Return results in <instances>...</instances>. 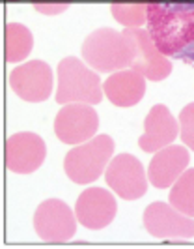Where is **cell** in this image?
<instances>
[{"instance_id":"obj_19","label":"cell","mask_w":194,"mask_h":249,"mask_svg":"<svg viewBox=\"0 0 194 249\" xmlns=\"http://www.w3.org/2000/svg\"><path fill=\"white\" fill-rule=\"evenodd\" d=\"M179 137L187 148L194 150V101L179 112Z\"/></svg>"},{"instance_id":"obj_1","label":"cell","mask_w":194,"mask_h":249,"mask_svg":"<svg viewBox=\"0 0 194 249\" xmlns=\"http://www.w3.org/2000/svg\"><path fill=\"white\" fill-rule=\"evenodd\" d=\"M147 32L162 54L194 66V0H149Z\"/></svg>"},{"instance_id":"obj_13","label":"cell","mask_w":194,"mask_h":249,"mask_svg":"<svg viewBox=\"0 0 194 249\" xmlns=\"http://www.w3.org/2000/svg\"><path fill=\"white\" fill-rule=\"evenodd\" d=\"M144 135L138 139V146L151 154L172 144L179 137V122L172 116L166 105H153L144 120Z\"/></svg>"},{"instance_id":"obj_16","label":"cell","mask_w":194,"mask_h":249,"mask_svg":"<svg viewBox=\"0 0 194 249\" xmlns=\"http://www.w3.org/2000/svg\"><path fill=\"white\" fill-rule=\"evenodd\" d=\"M4 54L6 62L17 64L26 60L34 47V36L32 32L21 23H8L4 30Z\"/></svg>"},{"instance_id":"obj_7","label":"cell","mask_w":194,"mask_h":249,"mask_svg":"<svg viewBox=\"0 0 194 249\" xmlns=\"http://www.w3.org/2000/svg\"><path fill=\"white\" fill-rule=\"evenodd\" d=\"M107 186L123 200H136L147 191V176L138 158L133 154L116 156L105 173Z\"/></svg>"},{"instance_id":"obj_3","label":"cell","mask_w":194,"mask_h":249,"mask_svg":"<svg viewBox=\"0 0 194 249\" xmlns=\"http://www.w3.org/2000/svg\"><path fill=\"white\" fill-rule=\"evenodd\" d=\"M58 88L56 101L67 103H88L97 105L103 100V85L96 70L77 56H67L58 64Z\"/></svg>"},{"instance_id":"obj_11","label":"cell","mask_w":194,"mask_h":249,"mask_svg":"<svg viewBox=\"0 0 194 249\" xmlns=\"http://www.w3.org/2000/svg\"><path fill=\"white\" fill-rule=\"evenodd\" d=\"M47 158L45 141L32 133L21 131L6 141V167L17 175L36 173Z\"/></svg>"},{"instance_id":"obj_12","label":"cell","mask_w":194,"mask_h":249,"mask_svg":"<svg viewBox=\"0 0 194 249\" xmlns=\"http://www.w3.org/2000/svg\"><path fill=\"white\" fill-rule=\"evenodd\" d=\"M118 212L114 195L103 187H88L81 193L75 204V215L79 223L90 231H101L109 227Z\"/></svg>"},{"instance_id":"obj_10","label":"cell","mask_w":194,"mask_h":249,"mask_svg":"<svg viewBox=\"0 0 194 249\" xmlns=\"http://www.w3.org/2000/svg\"><path fill=\"white\" fill-rule=\"evenodd\" d=\"M10 87L21 100L41 103L52 92V70L43 60H28L10 73Z\"/></svg>"},{"instance_id":"obj_20","label":"cell","mask_w":194,"mask_h":249,"mask_svg":"<svg viewBox=\"0 0 194 249\" xmlns=\"http://www.w3.org/2000/svg\"><path fill=\"white\" fill-rule=\"evenodd\" d=\"M32 4L43 15H60L71 6V0H32Z\"/></svg>"},{"instance_id":"obj_18","label":"cell","mask_w":194,"mask_h":249,"mask_svg":"<svg viewBox=\"0 0 194 249\" xmlns=\"http://www.w3.org/2000/svg\"><path fill=\"white\" fill-rule=\"evenodd\" d=\"M170 204L185 215L194 217V169H185L183 175L172 184Z\"/></svg>"},{"instance_id":"obj_21","label":"cell","mask_w":194,"mask_h":249,"mask_svg":"<svg viewBox=\"0 0 194 249\" xmlns=\"http://www.w3.org/2000/svg\"><path fill=\"white\" fill-rule=\"evenodd\" d=\"M8 2H13V0H8Z\"/></svg>"},{"instance_id":"obj_9","label":"cell","mask_w":194,"mask_h":249,"mask_svg":"<svg viewBox=\"0 0 194 249\" xmlns=\"http://www.w3.org/2000/svg\"><path fill=\"white\" fill-rule=\"evenodd\" d=\"M146 231L157 240L194 238V217H189L166 202H151L144 212Z\"/></svg>"},{"instance_id":"obj_15","label":"cell","mask_w":194,"mask_h":249,"mask_svg":"<svg viewBox=\"0 0 194 249\" xmlns=\"http://www.w3.org/2000/svg\"><path fill=\"white\" fill-rule=\"evenodd\" d=\"M103 92L116 107H133L144 98L146 77L133 68L114 71L103 83Z\"/></svg>"},{"instance_id":"obj_2","label":"cell","mask_w":194,"mask_h":249,"mask_svg":"<svg viewBox=\"0 0 194 249\" xmlns=\"http://www.w3.org/2000/svg\"><path fill=\"white\" fill-rule=\"evenodd\" d=\"M133 45L123 32L112 28H97L82 43V60L99 73H114L133 62Z\"/></svg>"},{"instance_id":"obj_17","label":"cell","mask_w":194,"mask_h":249,"mask_svg":"<svg viewBox=\"0 0 194 249\" xmlns=\"http://www.w3.org/2000/svg\"><path fill=\"white\" fill-rule=\"evenodd\" d=\"M149 0H112L110 13L125 28H140L147 23Z\"/></svg>"},{"instance_id":"obj_4","label":"cell","mask_w":194,"mask_h":249,"mask_svg":"<svg viewBox=\"0 0 194 249\" xmlns=\"http://www.w3.org/2000/svg\"><path fill=\"white\" fill-rule=\"evenodd\" d=\"M114 154V141L110 135H96L82 144H77L65 154L64 169L67 178L75 184H92L105 173Z\"/></svg>"},{"instance_id":"obj_14","label":"cell","mask_w":194,"mask_h":249,"mask_svg":"<svg viewBox=\"0 0 194 249\" xmlns=\"http://www.w3.org/2000/svg\"><path fill=\"white\" fill-rule=\"evenodd\" d=\"M189 161H191V156L185 146L168 144L164 148L157 150V154L151 158V163L147 167V180L151 182V186L159 189L172 187V184L187 169Z\"/></svg>"},{"instance_id":"obj_8","label":"cell","mask_w":194,"mask_h":249,"mask_svg":"<svg viewBox=\"0 0 194 249\" xmlns=\"http://www.w3.org/2000/svg\"><path fill=\"white\" fill-rule=\"evenodd\" d=\"M123 36L133 45V62L131 68L142 73L149 81H164L172 73V60L162 54L149 32L144 28H125Z\"/></svg>"},{"instance_id":"obj_5","label":"cell","mask_w":194,"mask_h":249,"mask_svg":"<svg viewBox=\"0 0 194 249\" xmlns=\"http://www.w3.org/2000/svg\"><path fill=\"white\" fill-rule=\"evenodd\" d=\"M77 215L60 199H47L34 213V229L45 244H65L77 232Z\"/></svg>"},{"instance_id":"obj_6","label":"cell","mask_w":194,"mask_h":249,"mask_svg":"<svg viewBox=\"0 0 194 249\" xmlns=\"http://www.w3.org/2000/svg\"><path fill=\"white\" fill-rule=\"evenodd\" d=\"M99 127V114L88 103H67L54 118V133L64 144H82L94 139Z\"/></svg>"}]
</instances>
